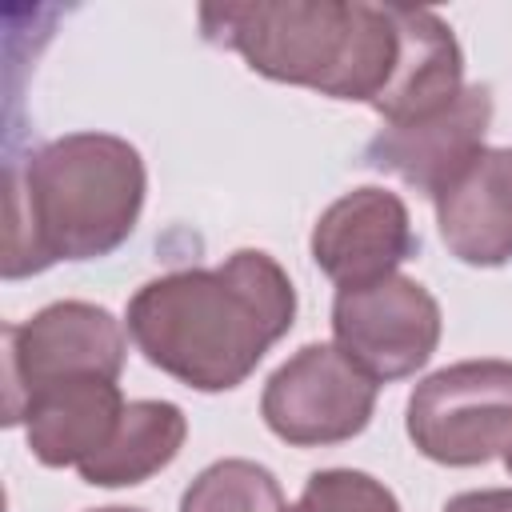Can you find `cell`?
I'll list each match as a JSON object with an SVG mask.
<instances>
[{"label": "cell", "mask_w": 512, "mask_h": 512, "mask_svg": "<svg viewBox=\"0 0 512 512\" xmlns=\"http://www.w3.org/2000/svg\"><path fill=\"white\" fill-rule=\"evenodd\" d=\"M488 124H492V88L468 84L440 112L420 116L412 124L380 128L368 140L364 160L436 200L484 152Z\"/></svg>", "instance_id": "cell-9"}, {"label": "cell", "mask_w": 512, "mask_h": 512, "mask_svg": "<svg viewBox=\"0 0 512 512\" xmlns=\"http://www.w3.org/2000/svg\"><path fill=\"white\" fill-rule=\"evenodd\" d=\"M128 356V328L100 304L56 300L24 324H4V424L16 428L24 404L72 376L120 380Z\"/></svg>", "instance_id": "cell-5"}, {"label": "cell", "mask_w": 512, "mask_h": 512, "mask_svg": "<svg viewBox=\"0 0 512 512\" xmlns=\"http://www.w3.org/2000/svg\"><path fill=\"white\" fill-rule=\"evenodd\" d=\"M396 32V72L372 112L384 116V124H412L420 116L440 112L464 92V52L452 28L432 8L396 4Z\"/></svg>", "instance_id": "cell-12"}, {"label": "cell", "mask_w": 512, "mask_h": 512, "mask_svg": "<svg viewBox=\"0 0 512 512\" xmlns=\"http://www.w3.org/2000/svg\"><path fill=\"white\" fill-rule=\"evenodd\" d=\"M504 468H508V476H512V452H508V456H504Z\"/></svg>", "instance_id": "cell-18"}, {"label": "cell", "mask_w": 512, "mask_h": 512, "mask_svg": "<svg viewBox=\"0 0 512 512\" xmlns=\"http://www.w3.org/2000/svg\"><path fill=\"white\" fill-rule=\"evenodd\" d=\"M88 512H144V508H124V504H108V508H88Z\"/></svg>", "instance_id": "cell-17"}, {"label": "cell", "mask_w": 512, "mask_h": 512, "mask_svg": "<svg viewBox=\"0 0 512 512\" xmlns=\"http://www.w3.org/2000/svg\"><path fill=\"white\" fill-rule=\"evenodd\" d=\"M312 260L336 288H364L416 256L420 240L412 232L408 204L376 184L352 188L332 200L312 228Z\"/></svg>", "instance_id": "cell-8"}, {"label": "cell", "mask_w": 512, "mask_h": 512, "mask_svg": "<svg viewBox=\"0 0 512 512\" xmlns=\"http://www.w3.org/2000/svg\"><path fill=\"white\" fill-rule=\"evenodd\" d=\"M408 440L420 456L472 468L512 452V360H460L408 396Z\"/></svg>", "instance_id": "cell-4"}, {"label": "cell", "mask_w": 512, "mask_h": 512, "mask_svg": "<svg viewBox=\"0 0 512 512\" xmlns=\"http://www.w3.org/2000/svg\"><path fill=\"white\" fill-rule=\"evenodd\" d=\"M292 320L296 288L260 248H240L216 268L156 276L136 288L124 312L144 360L196 392L244 384Z\"/></svg>", "instance_id": "cell-1"}, {"label": "cell", "mask_w": 512, "mask_h": 512, "mask_svg": "<svg viewBox=\"0 0 512 512\" xmlns=\"http://www.w3.org/2000/svg\"><path fill=\"white\" fill-rule=\"evenodd\" d=\"M440 304L412 276H384L364 288H336L332 344L376 384L420 372L440 344Z\"/></svg>", "instance_id": "cell-6"}, {"label": "cell", "mask_w": 512, "mask_h": 512, "mask_svg": "<svg viewBox=\"0 0 512 512\" xmlns=\"http://www.w3.org/2000/svg\"><path fill=\"white\" fill-rule=\"evenodd\" d=\"M208 44L236 52L252 72L332 100L376 104L396 72V4L368 0H244L200 4Z\"/></svg>", "instance_id": "cell-3"}, {"label": "cell", "mask_w": 512, "mask_h": 512, "mask_svg": "<svg viewBox=\"0 0 512 512\" xmlns=\"http://www.w3.org/2000/svg\"><path fill=\"white\" fill-rule=\"evenodd\" d=\"M444 512H512V488H488V492H460L444 504Z\"/></svg>", "instance_id": "cell-16"}, {"label": "cell", "mask_w": 512, "mask_h": 512, "mask_svg": "<svg viewBox=\"0 0 512 512\" xmlns=\"http://www.w3.org/2000/svg\"><path fill=\"white\" fill-rule=\"evenodd\" d=\"M124 404L128 400L108 376H72L40 388L20 412L28 452L44 468H80L108 444Z\"/></svg>", "instance_id": "cell-11"}, {"label": "cell", "mask_w": 512, "mask_h": 512, "mask_svg": "<svg viewBox=\"0 0 512 512\" xmlns=\"http://www.w3.org/2000/svg\"><path fill=\"white\" fill-rule=\"evenodd\" d=\"M144 192L140 152L112 132H68L28 160H12L4 176V280L116 252L136 232Z\"/></svg>", "instance_id": "cell-2"}, {"label": "cell", "mask_w": 512, "mask_h": 512, "mask_svg": "<svg viewBox=\"0 0 512 512\" xmlns=\"http://www.w3.org/2000/svg\"><path fill=\"white\" fill-rule=\"evenodd\" d=\"M288 512H404L392 488L360 468H324L312 472L300 500Z\"/></svg>", "instance_id": "cell-15"}, {"label": "cell", "mask_w": 512, "mask_h": 512, "mask_svg": "<svg viewBox=\"0 0 512 512\" xmlns=\"http://www.w3.org/2000/svg\"><path fill=\"white\" fill-rule=\"evenodd\" d=\"M184 436H188V420L172 400H128L108 444L76 472L92 488L144 484L180 456Z\"/></svg>", "instance_id": "cell-13"}, {"label": "cell", "mask_w": 512, "mask_h": 512, "mask_svg": "<svg viewBox=\"0 0 512 512\" xmlns=\"http://www.w3.org/2000/svg\"><path fill=\"white\" fill-rule=\"evenodd\" d=\"M436 224L444 248L472 268L512 260V148H484L440 196Z\"/></svg>", "instance_id": "cell-10"}, {"label": "cell", "mask_w": 512, "mask_h": 512, "mask_svg": "<svg viewBox=\"0 0 512 512\" xmlns=\"http://www.w3.org/2000/svg\"><path fill=\"white\" fill-rule=\"evenodd\" d=\"M376 412V380H368L336 344H304L284 360L264 392L260 416L272 436L292 448L352 440Z\"/></svg>", "instance_id": "cell-7"}, {"label": "cell", "mask_w": 512, "mask_h": 512, "mask_svg": "<svg viewBox=\"0 0 512 512\" xmlns=\"http://www.w3.org/2000/svg\"><path fill=\"white\" fill-rule=\"evenodd\" d=\"M180 512H288L280 480L256 460H216L180 496Z\"/></svg>", "instance_id": "cell-14"}]
</instances>
